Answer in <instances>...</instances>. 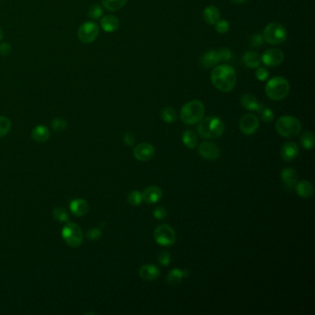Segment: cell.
<instances>
[{
  "instance_id": "obj_1",
  "label": "cell",
  "mask_w": 315,
  "mask_h": 315,
  "mask_svg": "<svg viewBox=\"0 0 315 315\" xmlns=\"http://www.w3.org/2000/svg\"><path fill=\"white\" fill-rule=\"evenodd\" d=\"M211 81L217 90L223 93H229L236 86V71L231 66H217L211 73Z\"/></svg>"
},
{
  "instance_id": "obj_2",
  "label": "cell",
  "mask_w": 315,
  "mask_h": 315,
  "mask_svg": "<svg viewBox=\"0 0 315 315\" xmlns=\"http://www.w3.org/2000/svg\"><path fill=\"white\" fill-rule=\"evenodd\" d=\"M225 130L223 121L217 117H207L199 122L198 133L204 139H216L221 137Z\"/></svg>"
},
{
  "instance_id": "obj_3",
  "label": "cell",
  "mask_w": 315,
  "mask_h": 315,
  "mask_svg": "<svg viewBox=\"0 0 315 315\" xmlns=\"http://www.w3.org/2000/svg\"><path fill=\"white\" fill-rule=\"evenodd\" d=\"M290 91V85L287 80L277 76L269 80L265 85V93L273 101H280L286 98Z\"/></svg>"
},
{
  "instance_id": "obj_4",
  "label": "cell",
  "mask_w": 315,
  "mask_h": 315,
  "mask_svg": "<svg viewBox=\"0 0 315 315\" xmlns=\"http://www.w3.org/2000/svg\"><path fill=\"white\" fill-rule=\"evenodd\" d=\"M205 108L204 104L199 100L187 103L180 110V119L185 124L194 125L204 119Z\"/></svg>"
},
{
  "instance_id": "obj_5",
  "label": "cell",
  "mask_w": 315,
  "mask_h": 315,
  "mask_svg": "<svg viewBox=\"0 0 315 315\" xmlns=\"http://www.w3.org/2000/svg\"><path fill=\"white\" fill-rule=\"evenodd\" d=\"M276 130L279 135L284 138L297 136L301 130V123L292 116H282L276 123Z\"/></svg>"
},
{
  "instance_id": "obj_6",
  "label": "cell",
  "mask_w": 315,
  "mask_h": 315,
  "mask_svg": "<svg viewBox=\"0 0 315 315\" xmlns=\"http://www.w3.org/2000/svg\"><path fill=\"white\" fill-rule=\"evenodd\" d=\"M263 39L271 45H279L286 41L287 30L278 22H272L263 30Z\"/></svg>"
},
{
  "instance_id": "obj_7",
  "label": "cell",
  "mask_w": 315,
  "mask_h": 315,
  "mask_svg": "<svg viewBox=\"0 0 315 315\" xmlns=\"http://www.w3.org/2000/svg\"><path fill=\"white\" fill-rule=\"evenodd\" d=\"M62 237L66 243L70 247H79L83 243V230L79 225L69 223L62 229Z\"/></svg>"
},
{
  "instance_id": "obj_8",
  "label": "cell",
  "mask_w": 315,
  "mask_h": 315,
  "mask_svg": "<svg viewBox=\"0 0 315 315\" xmlns=\"http://www.w3.org/2000/svg\"><path fill=\"white\" fill-rule=\"evenodd\" d=\"M154 238L157 243L163 247L172 246L176 240L175 230L167 224L158 226L154 231Z\"/></svg>"
},
{
  "instance_id": "obj_9",
  "label": "cell",
  "mask_w": 315,
  "mask_h": 315,
  "mask_svg": "<svg viewBox=\"0 0 315 315\" xmlns=\"http://www.w3.org/2000/svg\"><path fill=\"white\" fill-rule=\"evenodd\" d=\"M99 27L93 21H86L78 30V37L84 44H90L95 41L99 35Z\"/></svg>"
},
{
  "instance_id": "obj_10",
  "label": "cell",
  "mask_w": 315,
  "mask_h": 315,
  "mask_svg": "<svg viewBox=\"0 0 315 315\" xmlns=\"http://www.w3.org/2000/svg\"><path fill=\"white\" fill-rule=\"evenodd\" d=\"M239 126L242 133L252 135L259 129V119L253 114H246L241 118Z\"/></svg>"
},
{
  "instance_id": "obj_11",
  "label": "cell",
  "mask_w": 315,
  "mask_h": 315,
  "mask_svg": "<svg viewBox=\"0 0 315 315\" xmlns=\"http://www.w3.org/2000/svg\"><path fill=\"white\" fill-rule=\"evenodd\" d=\"M284 53L278 48H272L266 50L262 56V62L267 67H277L284 61Z\"/></svg>"
},
{
  "instance_id": "obj_12",
  "label": "cell",
  "mask_w": 315,
  "mask_h": 315,
  "mask_svg": "<svg viewBox=\"0 0 315 315\" xmlns=\"http://www.w3.org/2000/svg\"><path fill=\"white\" fill-rule=\"evenodd\" d=\"M156 153L155 147L148 142H141L135 146L133 150V156L140 162H146L154 158Z\"/></svg>"
},
{
  "instance_id": "obj_13",
  "label": "cell",
  "mask_w": 315,
  "mask_h": 315,
  "mask_svg": "<svg viewBox=\"0 0 315 315\" xmlns=\"http://www.w3.org/2000/svg\"><path fill=\"white\" fill-rule=\"evenodd\" d=\"M199 154L207 160H216L221 155L220 149L211 141H204L199 146Z\"/></svg>"
},
{
  "instance_id": "obj_14",
  "label": "cell",
  "mask_w": 315,
  "mask_h": 315,
  "mask_svg": "<svg viewBox=\"0 0 315 315\" xmlns=\"http://www.w3.org/2000/svg\"><path fill=\"white\" fill-rule=\"evenodd\" d=\"M241 105L244 108L250 111L261 112L263 108L264 105L258 101L255 95L251 93H245L241 96Z\"/></svg>"
},
{
  "instance_id": "obj_15",
  "label": "cell",
  "mask_w": 315,
  "mask_h": 315,
  "mask_svg": "<svg viewBox=\"0 0 315 315\" xmlns=\"http://www.w3.org/2000/svg\"><path fill=\"white\" fill-rule=\"evenodd\" d=\"M141 195L142 201L146 204H157L162 199L163 192L158 186H150L143 191Z\"/></svg>"
},
{
  "instance_id": "obj_16",
  "label": "cell",
  "mask_w": 315,
  "mask_h": 315,
  "mask_svg": "<svg viewBox=\"0 0 315 315\" xmlns=\"http://www.w3.org/2000/svg\"><path fill=\"white\" fill-rule=\"evenodd\" d=\"M280 155L282 159L287 162H291L294 159H296L297 157L298 156V147L296 142L288 141L284 143L280 151Z\"/></svg>"
},
{
  "instance_id": "obj_17",
  "label": "cell",
  "mask_w": 315,
  "mask_h": 315,
  "mask_svg": "<svg viewBox=\"0 0 315 315\" xmlns=\"http://www.w3.org/2000/svg\"><path fill=\"white\" fill-rule=\"evenodd\" d=\"M139 275L140 278L146 281H154L157 280L160 276V271L158 266L153 264H144L139 270Z\"/></svg>"
},
{
  "instance_id": "obj_18",
  "label": "cell",
  "mask_w": 315,
  "mask_h": 315,
  "mask_svg": "<svg viewBox=\"0 0 315 315\" xmlns=\"http://www.w3.org/2000/svg\"><path fill=\"white\" fill-rule=\"evenodd\" d=\"M281 179H282V182L284 183L285 187L290 189L296 185L298 179V173L295 169L285 168L281 172Z\"/></svg>"
},
{
  "instance_id": "obj_19",
  "label": "cell",
  "mask_w": 315,
  "mask_h": 315,
  "mask_svg": "<svg viewBox=\"0 0 315 315\" xmlns=\"http://www.w3.org/2000/svg\"><path fill=\"white\" fill-rule=\"evenodd\" d=\"M203 16H204V21L207 24L213 25L220 19L221 13H220V10H218L216 7L208 6L204 9Z\"/></svg>"
},
{
  "instance_id": "obj_20",
  "label": "cell",
  "mask_w": 315,
  "mask_h": 315,
  "mask_svg": "<svg viewBox=\"0 0 315 315\" xmlns=\"http://www.w3.org/2000/svg\"><path fill=\"white\" fill-rule=\"evenodd\" d=\"M70 211L77 216L85 215L89 211V204L84 199H75L70 205Z\"/></svg>"
},
{
  "instance_id": "obj_21",
  "label": "cell",
  "mask_w": 315,
  "mask_h": 315,
  "mask_svg": "<svg viewBox=\"0 0 315 315\" xmlns=\"http://www.w3.org/2000/svg\"><path fill=\"white\" fill-rule=\"evenodd\" d=\"M101 26L106 33H114L120 27V20L113 15L104 16L101 19Z\"/></svg>"
},
{
  "instance_id": "obj_22",
  "label": "cell",
  "mask_w": 315,
  "mask_h": 315,
  "mask_svg": "<svg viewBox=\"0 0 315 315\" xmlns=\"http://www.w3.org/2000/svg\"><path fill=\"white\" fill-rule=\"evenodd\" d=\"M242 62L247 68L257 69L262 63V60H261V56L258 53L254 51H248L243 55Z\"/></svg>"
},
{
  "instance_id": "obj_23",
  "label": "cell",
  "mask_w": 315,
  "mask_h": 315,
  "mask_svg": "<svg viewBox=\"0 0 315 315\" xmlns=\"http://www.w3.org/2000/svg\"><path fill=\"white\" fill-rule=\"evenodd\" d=\"M296 192L301 198H311L314 194V186L310 181L301 180L296 183Z\"/></svg>"
},
{
  "instance_id": "obj_24",
  "label": "cell",
  "mask_w": 315,
  "mask_h": 315,
  "mask_svg": "<svg viewBox=\"0 0 315 315\" xmlns=\"http://www.w3.org/2000/svg\"><path fill=\"white\" fill-rule=\"evenodd\" d=\"M32 138L36 142H46L50 138V130L43 125H39L32 131Z\"/></svg>"
},
{
  "instance_id": "obj_25",
  "label": "cell",
  "mask_w": 315,
  "mask_h": 315,
  "mask_svg": "<svg viewBox=\"0 0 315 315\" xmlns=\"http://www.w3.org/2000/svg\"><path fill=\"white\" fill-rule=\"evenodd\" d=\"M219 62L220 61L218 59L217 52L215 50H209L205 52L201 58V64L206 69L213 68L214 66L217 65Z\"/></svg>"
},
{
  "instance_id": "obj_26",
  "label": "cell",
  "mask_w": 315,
  "mask_h": 315,
  "mask_svg": "<svg viewBox=\"0 0 315 315\" xmlns=\"http://www.w3.org/2000/svg\"><path fill=\"white\" fill-rule=\"evenodd\" d=\"M183 278H184V276H183L182 270L178 268L172 269L167 274V284H169L170 286H176V285H178L182 281Z\"/></svg>"
},
{
  "instance_id": "obj_27",
  "label": "cell",
  "mask_w": 315,
  "mask_h": 315,
  "mask_svg": "<svg viewBox=\"0 0 315 315\" xmlns=\"http://www.w3.org/2000/svg\"><path fill=\"white\" fill-rule=\"evenodd\" d=\"M182 141L187 148L193 149L197 145L198 139L193 131L186 130L182 134Z\"/></svg>"
},
{
  "instance_id": "obj_28",
  "label": "cell",
  "mask_w": 315,
  "mask_h": 315,
  "mask_svg": "<svg viewBox=\"0 0 315 315\" xmlns=\"http://www.w3.org/2000/svg\"><path fill=\"white\" fill-rule=\"evenodd\" d=\"M128 0H102L103 6L105 9L110 11H117L122 9Z\"/></svg>"
},
{
  "instance_id": "obj_29",
  "label": "cell",
  "mask_w": 315,
  "mask_h": 315,
  "mask_svg": "<svg viewBox=\"0 0 315 315\" xmlns=\"http://www.w3.org/2000/svg\"><path fill=\"white\" fill-rule=\"evenodd\" d=\"M299 141L303 148L307 149V150L313 149L315 147V135L310 131H306L301 134V136L299 138Z\"/></svg>"
},
{
  "instance_id": "obj_30",
  "label": "cell",
  "mask_w": 315,
  "mask_h": 315,
  "mask_svg": "<svg viewBox=\"0 0 315 315\" xmlns=\"http://www.w3.org/2000/svg\"><path fill=\"white\" fill-rule=\"evenodd\" d=\"M161 118L166 123H173L176 120V111L172 107L167 106L161 111Z\"/></svg>"
},
{
  "instance_id": "obj_31",
  "label": "cell",
  "mask_w": 315,
  "mask_h": 315,
  "mask_svg": "<svg viewBox=\"0 0 315 315\" xmlns=\"http://www.w3.org/2000/svg\"><path fill=\"white\" fill-rule=\"evenodd\" d=\"M53 216L58 222H67L69 220V213L65 208L61 206H56L53 210Z\"/></svg>"
},
{
  "instance_id": "obj_32",
  "label": "cell",
  "mask_w": 315,
  "mask_h": 315,
  "mask_svg": "<svg viewBox=\"0 0 315 315\" xmlns=\"http://www.w3.org/2000/svg\"><path fill=\"white\" fill-rule=\"evenodd\" d=\"M11 130V122L9 118L0 116V137L6 136Z\"/></svg>"
},
{
  "instance_id": "obj_33",
  "label": "cell",
  "mask_w": 315,
  "mask_h": 315,
  "mask_svg": "<svg viewBox=\"0 0 315 315\" xmlns=\"http://www.w3.org/2000/svg\"><path fill=\"white\" fill-rule=\"evenodd\" d=\"M142 202V195L138 191H133L128 195V203L132 206H138Z\"/></svg>"
},
{
  "instance_id": "obj_34",
  "label": "cell",
  "mask_w": 315,
  "mask_h": 315,
  "mask_svg": "<svg viewBox=\"0 0 315 315\" xmlns=\"http://www.w3.org/2000/svg\"><path fill=\"white\" fill-rule=\"evenodd\" d=\"M51 125L56 132H63L67 129V121L62 118H56L52 121Z\"/></svg>"
},
{
  "instance_id": "obj_35",
  "label": "cell",
  "mask_w": 315,
  "mask_h": 315,
  "mask_svg": "<svg viewBox=\"0 0 315 315\" xmlns=\"http://www.w3.org/2000/svg\"><path fill=\"white\" fill-rule=\"evenodd\" d=\"M104 11L102 7L99 5H93L88 11V17L92 19H98L101 18Z\"/></svg>"
},
{
  "instance_id": "obj_36",
  "label": "cell",
  "mask_w": 315,
  "mask_h": 315,
  "mask_svg": "<svg viewBox=\"0 0 315 315\" xmlns=\"http://www.w3.org/2000/svg\"><path fill=\"white\" fill-rule=\"evenodd\" d=\"M216 52H217V56H218L219 61L226 62V61H229L231 59L232 52L227 47H222Z\"/></svg>"
},
{
  "instance_id": "obj_37",
  "label": "cell",
  "mask_w": 315,
  "mask_h": 315,
  "mask_svg": "<svg viewBox=\"0 0 315 315\" xmlns=\"http://www.w3.org/2000/svg\"><path fill=\"white\" fill-rule=\"evenodd\" d=\"M158 262L163 265V266H167L169 265L171 262V256L170 253L167 250H162L158 256Z\"/></svg>"
},
{
  "instance_id": "obj_38",
  "label": "cell",
  "mask_w": 315,
  "mask_h": 315,
  "mask_svg": "<svg viewBox=\"0 0 315 315\" xmlns=\"http://www.w3.org/2000/svg\"><path fill=\"white\" fill-rule=\"evenodd\" d=\"M261 114V119L262 121L265 123H269V122H272L274 121V118H275V114H274V111L270 108H263L262 111L260 112Z\"/></svg>"
},
{
  "instance_id": "obj_39",
  "label": "cell",
  "mask_w": 315,
  "mask_h": 315,
  "mask_svg": "<svg viewBox=\"0 0 315 315\" xmlns=\"http://www.w3.org/2000/svg\"><path fill=\"white\" fill-rule=\"evenodd\" d=\"M215 30L217 31V33L219 34H226L228 32L229 30V23L228 20L225 19H219L215 24Z\"/></svg>"
},
{
  "instance_id": "obj_40",
  "label": "cell",
  "mask_w": 315,
  "mask_h": 315,
  "mask_svg": "<svg viewBox=\"0 0 315 315\" xmlns=\"http://www.w3.org/2000/svg\"><path fill=\"white\" fill-rule=\"evenodd\" d=\"M255 77L259 80L260 82H264L268 79L269 71L265 68L258 67L255 71Z\"/></svg>"
},
{
  "instance_id": "obj_41",
  "label": "cell",
  "mask_w": 315,
  "mask_h": 315,
  "mask_svg": "<svg viewBox=\"0 0 315 315\" xmlns=\"http://www.w3.org/2000/svg\"><path fill=\"white\" fill-rule=\"evenodd\" d=\"M263 42H264L263 36L259 34L253 35L250 39V46L252 47H260L261 46H262Z\"/></svg>"
},
{
  "instance_id": "obj_42",
  "label": "cell",
  "mask_w": 315,
  "mask_h": 315,
  "mask_svg": "<svg viewBox=\"0 0 315 315\" xmlns=\"http://www.w3.org/2000/svg\"><path fill=\"white\" fill-rule=\"evenodd\" d=\"M153 214L158 220H163V219H165L167 217V209L165 207H163V206H160V207H158V208L155 209Z\"/></svg>"
},
{
  "instance_id": "obj_43",
  "label": "cell",
  "mask_w": 315,
  "mask_h": 315,
  "mask_svg": "<svg viewBox=\"0 0 315 315\" xmlns=\"http://www.w3.org/2000/svg\"><path fill=\"white\" fill-rule=\"evenodd\" d=\"M102 236V232L99 228H92L87 233V238L91 241H96Z\"/></svg>"
},
{
  "instance_id": "obj_44",
  "label": "cell",
  "mask_w": 315,
  "mask_h": 315,
  "mask_svg": "<svg viewBox=\"0 0 315 315\" xmlns=\"http://www.w3.org/2000/svg\"><path fill=\"white\" fill-rule=\"evenodd\" d=\"M124 142L128 145V146H132L135 143V136L133 133L131 132H126L124 134Z\"/></svg>"
},
{
  "instance_id": "obj_45",
  "label": "cell",
  "mask_w": 315,
  "mask_h": 315,
  "mask_svg": "<svg viewBox=\"0 0 315 315\" xmlns=\"http://www.w3.org/2000/svg\"><path fill=\"white\" fill-rule=\"evenodd\" d=\"M11 52V47L7 43H3L0 45V54L2 56H7Z\"/></svg>"
},
{
  "instance_id": "obj_46",
  "label": "cell",
  "mask_w": 315,
  "mask_h": 315,
  "mask_svg": "<svg viewBox=\"0 0 315 315\" xmlns=\"http://www.w3.org/2000/svg\"><path fill=\"white\" fill-rule=\"evenodd\" d=\"M247 0H230V2L233 3V4H236V5H240V4H242L244 2H246Z\"/></svg>"
},
{
  "instance_id": "obj_47",
  "label": "cell",
  "mask_w": 315,
  "mask_h": 315,
  "mask_svg": "<svg viewBox=\"0 0 315 315\" xmlns=\"http://www.w3.org/2000/svg\"><path fill=\"white\" fill-rule=\"evenodd\" d=\"M3 37H4V33H3L2 29L0 27V41L3 39Z\"/></svg>"
}]
</instances>
